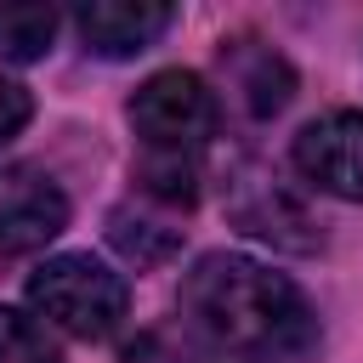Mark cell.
Returning <instances> with one entry per match:
<instances>
[{
	"label": "cell",
	"mask_w": 363,
	"mask_h": 363,
	"mask_svg": "<svg viewBox=\"0 0 363 363\" xmlns=\"http://www.w3.org/2000/svg\"><path fill=\"white\" fill-rule=\"evenodd\" d=\"M289 153H295V170L318 193L363 204V113L357 108H335V113L301 125Z\"/></svg>",
	"instance_id": "5"
},
{
	"label": "cell",
	"mask_w": 363,
	"mask_h": 363,
	"mask_svg": "<svg viewBox=\"0 0 363 363\" xmlns=\"http://www.w3.org/2000/svg\"><path fill=\"white\" fill-rule=\"evenodd\" d=\"M108 238L125 261L136 267H164L176 250H182V227L170 221V210L159 204H119L108 216Z\"/></svg>",
	"instance_id": "9"
},
{
	"label": "cell",
	"mask_w": 363,
	"mask_h": 363,
	"mask_svg": "<svg viewBox=\"0 0 363 363\" xmlns=\"http://www.w3.org/2000/svg\"><path fill=\"white\" fill-rule=\"evenodd\" d=\"M176 23V11L164 0H85L74 11V28L85 40V51L96 57H136L147 45H159V34Z\"/></svg>",
	"instance_id": "8"
},
{
	"label": "cell",
	"mask_w": 363,
	"mask_h": 363,
	"mask_svg": "<svg viewBox=\"0 0 363 363\" xmlns=\"http://www.w3.org/2000/svg\"><path fill=\"white\" fill-rule=\"evenodd\" d=\"M125 113H130V125L142 136V153H193L199 159V147L221 125V102H216V91L193 68H159V74H147L130 91Z\"/></svg>",
	"instance_id": "3"
},
{
	"label": "cell",
	"mask_w": 363,
	"mask_h": 363,
	"mask_svg": "<svg viewBox=\"0 0 363 363\" xmlns=\"http://www.w3.org/2000/svg\"><path fill=\"white\" fill-rule=\"evenodd\" d=\"M28 306L74 340H108L130 312V289L108 261L85 255V250H68V255H51V261L34 267Z\"/></svg>",
	"instance_id": "2"
},
{
	"label": "cell",
	"mask_w": 363,
	"mask_h": 363,
	"mask_svg": "<svg viewBox=\"0 0 363 363\" xmlns=\"http://www.w3.org/2000/svg\"><path fill=\"white\" fill-rule=\"evenodd\" d=\"M136 182H142L147 204H159V210H182V204L199 199V159H193V153H142Z\"/></svg>",
	"instance_id": "11"
},
{
	"label": "cell",
	"mask_w": 363,
	"mask_h": 363,
	"mask_svg": "<svg viewBox=\"0 0 363 363\" xmlns=\"http://www.w3.org/2000/svg\"><path fill=\"white\" fill-rule=\"evenodd\" d=\"M221 79H227V96L250 113V119H272L289 108L295 96V68L284 51H272L267 40L255 34H233L221 40Z\"/></svg>",
	"instance_id": "7"
},
{
	"label": "cell",
	"mask_w": 363,
	"mask_h": 363,
	"mask_svg": "<svg viewBox=\"0 0 363 363\" xmlns=\"http://www.w3.org/2000/svg\"><path fill=\"white\" fill-rule=\"evenodd\" d=\"M28 119H34V96H28V85L11 79V74H0V147H6Z\"/></svg>",
	"instance_id": "13"
},
{
	"label": "cell",
	"mask_w": 363,
	"mask_h": 363,
	"mask_svg": "<svg viewBox=\"0 0 363 363\" xmlns=\"http://www.w3.org/2000/svg\"><path fill=\"white\" fill-rule=\"evenodd\" d=\"M227 216H233V227H244L250 238H261L272 250L312 255L323 244V227L306 210V199L289 182H278L272 170H261V164H238L227 176Z\"/></svg>",
	"instance_id": "4"
},
{
	"label": "cell",
	"mask_w": 363,
	"mask_h": 363,
	"mask_svg": "<svg viewBox=\"0 0 363 363\" xmlns=\"http://www.w3.org/2000/svg\"><path fill=\"white\" fill-rule=\"evenodd\" d=\"M0 363H62L57 340L23 306H0Z\"/></svg>",
	"instance_id": "12"
},
{
	"label": "cell",
	"mask_w": 363,
	"mask_h": 363,
	"mask_svg": "<svg viewBox=\"0 0 363 363\" xmlns=\"http://www.w3.org/2000/svg\"><path fill=\"white\" fill-rule=\"evenodd\" d=\"M68 227V193L34 164H0V255L45 250Z\"/></svg>",
	"instance_id": "6"
},
{
	"label": "cell",
	"mask_w": 363,
	"mask_h": 363,
	"mask_svg": "<svg viewBox=\"0 0 363 363\" xmlns=\"http://www.w3.org/2000/svg\"><path fill=\"white\" fill-rule=\"evenodd\" d=\"M57 6L40 0H0V57L6 62H40L57 40Z\"/></svg>",
	"instance_id": "10"
},
{
	"label": "cell",
	"mask_w": 363,
	"mask_h": 363,
	"mask_svg": "<svg viewBox=\"0 0 363 363\" xmlns=\"http://www.w3.org/2000/svg\"><path fill=\"white\" fill-rule=\"evenodd\" d=\"M182 312L193 318V329L221 357L284 363V357H301L318 340L312 301L284 272H272L250 255H233V250H210L187 267Z\"/></svg>",
	"instance_id": "1"
}]
</instances>
